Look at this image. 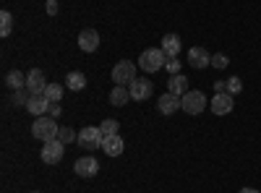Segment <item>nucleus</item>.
Masks as SVG:
<instances>
[{
    "instance_id": "nucleus-1",
    "label": "nucleus",
    "mask_w": 261,
    "mask_h": 193,
    "mask_svg": "<svg viewBox=\"0 0 261 193\" xmlns=\"http://www.w3.org/2000/svg\"><path fill=\"white\" fill-rule=\"evenodd\" d=\"M165 63H167V55H165L162 47H149V50H144V52L139 55V66H141L144 73H157V71H162Z\"/></svg>"
},
{
    "instance_id": "nucleus-2",
    "label": "nucleus",
    "mask_w": 261,
    "mask_h": 193,
    "mask_svg": "<svg viewBox=\"0 0 261 193\" xmlns=\"http://www.w3.org/2000/svg\"><path fill=\"white\" fill-rule=\"evenodd\" d=\"M58 131H60V128H58L55 118H50V115L47 118H37L34 125H32V136L39 139L42 144L50 141V139H58Z\"/></svg>"
},
{
    "instance_id": "nucleus-3",
    "label": "nucleus",
    "mask_w": 261,
    "mask_h": 193,
    "mask_svg": "<svg viewBox=\"0 0 261 193\" xmlns=\"http://www.w3.org/2000/svg\"><path fill=\"white\" fill-rule=\"evenodd\" d=\"M180 110L188 113V115H201V113L206 110V97H204V92L188 89V92L180 97Z\"/></svg>"
},
{
    "instance_id": "nucleus-4",
    "label": "nucleus",
    "mask_w": 261,
    "mask_h": 193,
    "mask_svg": "<svg viewBox=\"0 0 261 193\" xmlns=\"http://www.w3.org/2000/svg\"><path fill=\"white\" fill-rule=\"evenodd\" d=\"M113 81H115V87H128L130 81L136 78V63H130V60H120L118 66L113 68Z\"/></svg>"
},
{
    "instance_id": "nucleus-5",
    "label": "nucleus",
    "mask_w": 261,
    "mask_h": 193,
    "mask_svg": "<svg viewBox=\"0 0 261 193\" xmlns=\"http://www.w3.org/2000/svg\"><path fill=\"white\" fill-rule=\"evenodd\" d=\"M65 154V144L60 139H50L42 144V162H47V164H58Z\"/></svg>"
},
{
    "instance_id": "nucleus-6",
    "label": "nucleus",
    "mask_w": 261,
    "mask_h": 193,
    "mask_svg": "<svg viewBox=\"0 0 261 193\" xmlns=\"http://www.w3.org/2000/svg\"><path fill=\"white\" fill-rule=\"evenodd\" d=\"M128 92H130V99L136 102H146L151 97V92H154V87H151V81L144 78V76H136L134 81L128 84Z\"/></svg>"
},
{
    "instance_id": "nucleus-7",
    "label": "nucleus",
    "mask_w": 261,
    "mask_h": 193,
    "mask_svg": "<svg viewBox=\"0 0 261 193\" xmlns=\"http://www.w3.org/2000/svg\"><path fill=\"white\" fill-rule=\"evenodd\" d=\"M102 131H99V125H86V128H81L79 131V146H84V149H97V146H102Z\"/></svg>"
},
{
    "instance_id": "nucleus-8",
    "label": "nucleus",
    "mask_w": 261,
    "mask_h": 193,
    "mask_svg": "<svg viewBox=\"0 0 261 193\" xmlns=\"http://www.w3.org/2000/svg\"><path fill=\"white\" fill-rule=\"evenodd\" d=\"M209 107H212L214 115H230L232 107H235V99H232V94H227V92H217V94L212 97Z\"/></svg>"
},
{
    "instance_id": "nucleus-9",
    "label": "nucleus",
    "mask_w": 261,
    "mask_h": 193,
    "mask_svg": "<svg viewBox=\"0 0 261 193\" xmlns=\"http://www.w3.org/2000/svg\"><path fill=\"white\" fill-rule=\"evenodd\" d=\"M73 170H76V175L79 178H97V173H99V162L94 159V157H79L76 159V164H73Z\"/></svg>"
},
{
    "instance_id": "nucleus-10",
    "label": "nucleus",
    "mask_w": 261,
    "mask_h": 193,
    "mask_svg": "<svg viewBox=\"0 0 261 193\" xmlns=\"http://www.w3.org/2000/svg\"><path fill=\"white\" fill-rule=\"evenodd\" d=\"M186 58H188V66L196 68V71H204V68L212 66V55H209L204 47H191Z\"/></svg>"
},
{
    "instance_id": "nucleus-11",
    "label": "nucleus",
    "mask_w": 261,
    "mask_h": 193,
    "mask_svg": "<svg viewBox=\"0 0 261 193\" xmlns=\"http://www.w3.org/2000/svg\"><path fill=\"white\" fill-rule=\"evenodd\" d=\"M50 104H53V102H50L45 94H32L29 102H27V110H29L34 118H42L45 113H50Z\"/></svg>"
},
{
    "instance_id": "nucleus-12",
    "label": "nucleus",
    "mask_w": 261,
    "mask_h": 193,
    "mask_svg": "<svg viewBox=\"0 0 261 193\" xmlns=\"http://www.w3.org/2000/svg\"><path fill=\"white\" fill-rule=\"evenodd\" d=\"M79 50H84V52H94V50H99V32H94V29H84V32L79 34Z\"/></svg>"
},
{
    "instance_id": "nucleus-13",
    "label": "nucleus",
    "mask_w": 261,
    "mask_h": 193,
    "mask_svg": "<svg viewBox=\"0 0 261 193\" xmlns=\"http://www.w3.org/2000/svg\"><path fill=\"white\" fill-rule=\"evenodd\" d=\"M27 89H29L32 94H45L47 81H45V73H42L39 68H34V71L27 73Z\"/></svg>"
},
{
    "instance_id": "nucleus-14",
    "label": "nucleus",
    "mask_w": 261,
    "mask_h": 193,
    "mask_svg": "<svg viewBox=\"0 0 261 193\" xmlns=\"http://www.w3.org/2000/svg\"><path fill=\"white\" fill-rule=\"evenodd\" d=\"M157 107H160L162 115H175V113L180 110V97H175L172 92H167V94H162V97L157 99Z\"/></svg>"
},
{
    "instance_id": "nucleus-15",
    "label": "nucleus",
    "mask_w": 261,
    "mask_h": 193,
    "mask_svg": "<svg viewBox=\"0 0 261 193\" xmlns=\"http://www.w3.org/2000/svg\"><path fill=\"white\" fill-rule=\"evenodd\" d=\"M123 149H125V144H123L120 133H115V136H105V139H102V152H105L107 157H120V154H123Z\"/></svg>"
},
{
    "instance_id": "nucleus-16",
    "label": "nucleus",
    "mask_w": 261,
    "mask_h": 193,
    "mask_svg": "<svg viewBox=\"0 0 261 193\" xmlns=\"http://www.w3.org/2000/svg\"><path fill=\"white\" fill-rule=\"evenodd\" d=\"M162 50L167 58H178L180 55V37L178 34H165L162 37Z\"/></svg>"
},
{
    "instance_id": "nucleus-17",
    "label": "nucleus",
    "mask_w": 261,
    "mask_h": 193,
    "mask_svg": "<svg viewBox=\"0 0 261 193\" xmlns=\"http://www.w3.org/2000/svg\"><path fill=\"white\" fill-rule=\"evenodd\" d=\"M167 92H172L175 97H183V94L188 92V78H186L183 73L170 76V81H167Z\"/></svg>"
},
{
    "instance_id": "nucleus-18",
    "label": "nucleus",
    "mask_w": 261,
    "mask_h": 193,
    "mask_svg": "<svg viewBox=\"0 0 261 193\" xmlns=\"http://www.w3.org/2000/svg\"><path fill=\"white\" fill-rule=\"evenodd\" d=\"M65 87L73 89V92H81V89L86 87V76H84L81 71H71L68 76H65Z\"/></svg>"
},
{
    "instance_id": "nucleus-19",
    "label": "nucleus",
    "mask_w": 261,
    "mask_h": 193,
    "mask_svg": "<svg viewBox=\"0 0 261 193\" xmlns=\"http://www.w3.org/2000/svg\"><path fill=\"white\" fill-rule=\"evenodd\" d=\"M128 99H130L128 87H115V89L110 92V104H115V107H123Z\"/></svg>"
},
{
    "instance_id": "nucleus-20",
    "label": "nucleus",
    "mask_w": 261,
    "mask_h": 193,
    "mask_svg": "<svg viewBox=\"0 0 261 193\" xmlns=\"http://www.w3.org/2000/svg\"><path fill=\"white\" fill-rule=\"evenodd\" d=\"M6 84L16 92V89H24L27 87V73H21V71H11L8 76H6Z\"/></svg>"
},
{
    "instance_id": "nucleus-21",
    "label": "nucleus",
    "mask_w": 261,
    "mask_h": 193,
    "mask_svg": "<svg viewBox=\"0 0 261 193\" xmlns=\"http://www.w3.org/2000/svg\"><path fill=\"white\" fill-rule=\"evenodd\" d=\"M11 32H13V13L0 11V37H8Z\"/></svg>"
},
{
    "instance_id": "nucleus-22",
    "label": "nucleus",
    "mask_w": 261,
    "mask_h": 193,
    "mask_svg": "<svg viewBox=\"0 0 261 193\" xmlns=\"http://www.w3.org/2000/svg\"><path fill=\"white\" fill-rule=\"evenodd\" d=\"M99 131H102V136H115V133H120V125H118V120H102L99 123Z\"/></svg>"
},
{
    "instance_id": "nucleus-23",
    "label": "nucleus",
    "mask_w": 261,
    "mask_h": 193,
    "mask_svg": "<svg viewBox=\"0 0 261 193\" xmlns=\"http://www.w3.org/2000/svg\"><path fill=\"white\" fill-rule=\"evenodd\" d=\"M241 89H243V81L238 78V76H230V78L225 81V92H227V94L235 97V94H241Z\"/></svg>"
},
{
    "instance_id": "nucleus-24",
    "label": "nucleus",
    "mask_w": 261,
    "mask_h": 193,
    "mask_svg": "<svg viewBox=\"0 0 261 193\" xmlns=\"http://www.w3.org/2000/svg\"><path fill=\"white\" fill-rule=\"evenodd\" d=\"M45 97H47L50 102H60V97H63V87H60V84H47Z\"/></svg>"
},
{
    "instance_id": "nucleus-25",
    "label": "nucleus",
    "mask_w": 261,
    "mask_h": 193,
    "mask_svg": "<svg viewBox=\"0 0 261 193\" xmlns=\"http://www.w3.org/2000/svg\"><path fill=\"white\" fill-rule=\"evenodd\" d=\"M230 66V58L225 55V52H217V55H212V68H217V71H225Z\"/></svg>"
},
{
    "instance_id": "nucleus-26",
    "label": "nucleus",
    "mask_w": 261,
    "mask_h": 193,
    "mask_svg": "<svg viewBox=\"0 0 261 193\" xmlns=\"http://www.w3.org/2000/svg\"><path fill=\"white\" fill-rule=\"evenodd\" d=\"M29 97H32V92H29L27 87H24V89H16V92H13V104H16V107H21V104L27 107Z\"/></svg>"
},
{
    "instance_id": "nucleus-27",
    "label": "nucleus",
    "mask_w": 261,
    "mask_h": 193,
    "mask_svg": "<svg viewBox=\"0 0 261 193\" xmlns=\"http://www.w3.org/2000/svg\"><path fill=\"white\" fill-rule=\"evenodd\" d=\"M58 139H60L65 146H68V144H73V141H79V136L71 131V128H60V131H58Z\"/></svg>"
},
{
    "instance_id": "nucleus-28",
    "label": "nucleus",
    "mask_w": 261,
    "mask_h": 193,
    "mask_svg": "<svg viewBox=\"0 0 261 193\" xmlns=\"http://www.w3.org/2000/svg\"><path fill=\"white\" fill-rule=\"evenodd\" d=\"M165 71H167L170 76L180 73V60H178V58H167V63H165Z\"/></svg>"
},
{
    "instance_id": "nucleus-29",
    "label": "nucleus",
    "mask_w": 261,
    "mask_h": 193,
    "mask_svg": "<svg viewBox=\"0 0 261 193\" xmlns=\"http://www.w3.org/2000/svg\"><path fill=\"white\" fill-rule=\"evenodd\" d=\"M50 118H60V102H53L50 104V113H47Z\"/></svg>"
},
{
    "instance_id": "nucleus-30",
    "label": "nucleus",
    "mask_w": 261,
    "mask_h": 193,
    "mask_svg": "<svg viewBox=\"0 0 261 193\" xmlns=\"http://www.w3.org/2000/svg\"><path fill=\"white\" fill-rule=\"evenodd\" d=\"M47 13H50V16L58 13V3H55V0H47Z\"/></svg>"
},
{
    "instance_id": "nucleus-31",
    "label": "nucleus",
    "mask_w": 261,
    "mask_h": 193,
    "mask_svg": "<svg viewBox=\"0 0 261 193\" xmlns=\"http://www.w3.org/2000/svg\"><path fill=\"white\" fill-rule=\"evenodd\" d=\"M214 92H225V81H217L214 84Z\"/></svg>"
},
{
    "instance_id": "nucleus-32",
    "label": "nucleus",
    "mask_w": 261,
    "mask_h": 193,
    "mask_svg": "<svg viewBox=\"0 0 261 193\" xmlns=\"http://www.w3.org/2000/svg\"><path fill=\"white\" fill-rule=\"evenodd\" d=\"M238 193H258L256 188H243V190H238Z\"/></svg>"
},
{
    "instance_id": "nucleus-33",
    "label": "nucleus",
    "mask_w": 261,
    "mask_h": 193,
    "mask_svg": "<svg viewBox=\"0 0 261 193\" xmlns=\"http://www.w3.org/2000/svg\"><path fill=\"white\" fill-rule=\"evenodd\" d=\"M34 193H39V190H34Z\"/></svg>"
}]
</instances>
